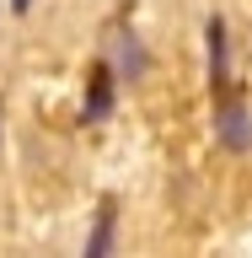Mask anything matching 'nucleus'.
Returning a JSON list of instances; mask_svg holds the SVG:
<instances>
[{"mask_svg": "<svg viewBox=\"0 0 252 258\" xmlns=\"http://www.w3.org/2000/svg\"><path fill=\"white\" fill-rule=\"evenodd\" d=\"M16 6H27V0H16Z\"/></svg>", "mask_w": 252, "mask_h": 258, "instance_id": "1", "label": "nucleus"}]
</instances>
